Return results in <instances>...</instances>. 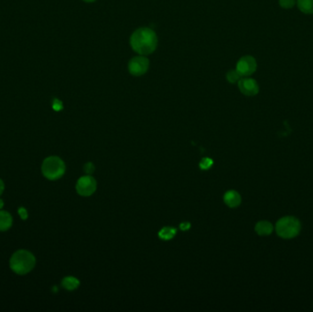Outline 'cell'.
Wrapping results in <instances>:
<instances>
[{
	"mask_svg": "<svg viewBox=\"0 0 313 312\" xmlns=\"http://www.w3.org/2000/svg\"><path fill=\"white\" fill-rule=\"evenodd\" d=\"M130 45L138 54H151L157 49L158 37L150 27H140L132 34Z\"/></svg>",
	"mask_w": 313,
	"mask_h": 312,
	"instance_id": "1",
	"label": "cell"
},
{
	"mask_svg": "<svg viewBox=\"0 0 313 312\" xmlns=\"http://www.w3.org/2000/svg\"><path fill=\"white\" fill-rule=\"evenodd\" d=\"M36 265V258L27 250H18L12 254L9 260L11 270L17 275H26L32 271Z\"/></svg>",
	"mask_w": 313,
	"mask_h": 312,
	"instance_id": "2",
	"label": "cell"
},
{
	"mask_svg": "<svg viewBox=\"0 0 313 312\" xmlns=\"http://www.w3.org/2000/svg\"><path fill=\"white\" fill-rule=\"evenodd\" d=\"M66 171L65 163L62 158L56 156L46 158L41 165V173L50 181H57L64 176Z\"/></svg>",
	"mask_w": 313,
	"mask_h": 312,
	"instance_id": "3",
	"label": "cell"
},
{
	"mask_svg": "<svg viewBox=\"0 0 313 312\" xmlns=\"http://www.w3.org/2000/svg\"><path fill=\"white\" fill-rule=\"evenodd\" d=\"M301 223L294 216H284L276 223V233L283 239H292L300 235Z\"/></svg>",
	"mask_w": 313,
	"mask_h": 312,
	"instance_id": "4",
	"label": "cell"
},
{
	"mask_svg": "<svg viewBox=\"0 0 313 312\" xmlns=\"http://www.w3.org/2000/svg\"><path fill=\"white\" fill-rule=\"evenodd\" d=\"M96 187H97V183H96L95 178H93L91 175H87V176L81 177L78 180L77 183H76V191L78 194L81 196L88 197L96 192Z\"/></svg>",
	"mask_w": 313,
	"mask_h": 312,
	"instance_id": "5",
	"label": "cell"
},
{
	"mask_svg": "<svg viewBox=\"0 0 313 312\" xmlns=\"http://www.w3.org/2000/svg\"><path fill=\"white\" fill-rule=\"evenodd\" d=\"M150 67L149 60L142 56L135 57L128 64V71L134 76H141L145 74Z\"/></svg>",
	"mask_w": 313,
	"mask_h": 312,
	"instance_id": "6",
	"label": "cell"
},
{
	"mask_svg": "<svg viewBox=\"0 0 313 312\" xmlns=\"http://www.w3.org/2000/svg\"><path fill=\"white\" fill-rule=\"evenodd\" d=\"M257 70V62L252 56L242 57L236 64V71L240 74L241 77L250 76Z\"/></svg>",
	"mask_w": 313,
	"mask_h": 312,
	"instance_id": "7",
	"label": "cell"
},
{
	"mask_svg": "<svg viewBox=\"0 0 313 312\" xmlns=\"http://www.w3.org/2000/svg\"><path fill=\"white\" fill-rule=\"evenodd\" d=\"M238 87L241 93L246 96H254L259 94V84L255 80L251 78L240 79L238 81Z\"/></svg>",
	"mask_w": 313,
	"mask_h": 312,
	"instance_id": "8",
	"label": "cell"
},
{
	"mask_svg": "<svg viewBox=\"0 0 313 312\" xmlns=\"http://www.w3.org/2000/svg\"><path fill=\"white\" fill-rule=\"evenodd\" d=\"M223 202L228 207L236 208L240 205L242 198L236 190H228L223 196Z\"/></svg>",
	"mask_w": 313,
	"mask_h": 312,
	"instance_id": "9",
	"label": "cell"
},
{
	"mask_svg": "<svg viewBox=\"0 0 313 312\" xmlns=\"http://www.w3.org/2000/svg\"><path fill=\"white\" fill-rule=\"evenodd\" d=\"M254 231L260 236H268L272 234L274 226L272 223L268 221H260L255 224Z\"/></svg>",
	"mask_w": 313,
	"mask_h": 312,
	"instance_id": "10",
	"label": "cell"
},
{
	"mask_svg": "<svg viewBox=\"0 0 313 312\" xmlns=\"http://www.w3.org/2000/svg\"><path fill=\"white\" fill-rule=\"evenodd\" d=\"M13 223V218L9 212L0 210V232L9 230Z\"/></svg>",
	"mask_w": 313,
	"mask_h": 312,
	"instance_id": "11",
	"label": "cell"
},
{
	"mask_svg": "<svg viewBox=\"0 0 313 312\" xmlns=\"http://www.w3.org/2000/svg\"><path fill=\"white\" fill-rule=\"evenodd\" d=\"M79 285H80V281L78 280L76 277H73V276H66L62 281L63 288L65 290H69V291L76 290Z\"/></svg>",
	"mask_w": 313,
	"mask_h": 312,
	"instance_id": "12",
	"label": "cell"
},
{
	"mask_svg": "<svg viewBox=\"0 0 313 312\" xmlns=\"http://www.w3.org/2000/svg\"><path fill=\"white\" fill-rule=\"evenodd\" d=\"M177 230L173 227L166 226L163 227L159 233V238L164 241L173 239V237L176 235Z\"/></svg>",
	"mask_w": 313,
	"mask_h": 312,
	"instance_id": "13",
	"label": "cell"
},
{
	"mask_svg": "<svg viewBox=\"0 0 313 312\" xmlns=\"http://www.w3.org/2000/svg\"><path fill=\"white\" fill-rule=\"evenodd\" d=\"M298 7L303 13L313 14V0H298Z\"/></svg>",
	"mask_w": 313,
	"mask_h": 312,
	"instance_id": "14",
	"label": "cell"
},
{
	"mask_svg": "<svg viewBox=\"0 0 313 312\" xmlns=\"http://www.w3.org/2000/svg\"><path fill=\"white\" fill-rule=\"evenodd\" d=\"M240 78L241 75L236 70L230 71V72H228V73L226 74L227 81H229V82H231V83L238 82L239 80H240Z\"/></svg>",
	"mask_w": 313,
	"mask_h": 312,
	"instance_id": "15",
	"label": "cell"
},
{
	"mask_svg": "<svg viewBox=\"0 0 313 312\" xmlns=\"http://www.w3.org/2000/svg\"><path fill=\"white\" fill-rule=\"evenodd\" d=\"M213 165V159L210 158H203V159H202L200 161V164H199L201 169H203V171H207L209 168H211Z\"/></svg>",
	"mask_w": 313,
	"mask_h": 312,
	"instance_id": "16",
	"label": "cell"
},
{
	"mask_svg": "<svg viewBox=\"0 0 313 312\" xmlns=\"http://www.w3.org/2000/svg\"><path fill=\"white\" fill-rule=\"evenodd\" d=\"M295 3V0H279L280 7L285 9H291L292 7H294Z\"/></svg>",
	"mask_w": 313,
	"mask_h": 312,
	"instance_id": "17",
	"label": "cell"
},
{
	"mask_svg": "<svg viewBox=\"0 0 313 312\" xmlns=\"http://www.w3.org/2000/svg\"><path fill=\"white\" fill-rule=\"evenodd\" d=\"M95 169H96V167H95V165L92 162L87 163V164L84 165V167H83V171H84L86 173L88 174V175H91L92 173H94Z\"/></svg>",
	"mask_w": 313,
	"mask_h": 312,
	"instance_id": "18",
	"label": "cell"
},
{
	"mask_svg": "<svg viewBox=\"0 0 313 312\" xmlns=\"http://www.w3.org/2000/svg\"><path fill=\"white\" fill-rule=\"evenodd\" d=\"M52 106H53V109L56 110V111H60V110L63 109V104H62V102L59 101V100L55 99Z\"/></svg>",
	"mask_w": 313,
	"mask_h": 312,
	"instance_id": "19",
	"label": "cell"
},
{
	"mask_svg": "<svg viewBox=\"0 0 313 312\" xmlns=\"http://www.w3.org/2000/svg\"><path fill=\"white\" fill-rule=\"evenodd\" d=\"M180 228H181V230H182V231H188L191 228V223L189 222H182L181 225H180Z\"/></svg>",
	"mask_w": 313,
	"mask_h": 312,
	"instance_id": "20",
	"label": "cell"
},
{
	"mask_svg": "<svg viewBox=\"0 0 313 312\" xmlns=\"http://www.w3.org/2000/svg\"><path fill=\"white\" fill-rule=\"evenodd\" d=\"M18 213H19V215L21 216V218H22L23 220H26V219H27V211H26L25 209L24 208L19 209V210H18Z\"/></svg>",
	"mask_w": 313,
	"mask_h": 312,
	"instance_id": "21",
	"label": "cell"
},
{
	"mask_svg": "<svg viewBox=\"0 0 313 312\" xmlns=\"http://www.w3.org/2000/svg\"><path fill=\"white\" fill-rule=\"evenodd\" d=\"M4 190H5L4 182H3V181H2L1 179H0V196H1V195H2V193L4 192Z\"/></svg>",
	"mask_w": 313,
	"mask_h": 312,
	"instance_id": "22",
	"label": "cell"
},
{
	"mask_svg": "<svg viewBox=\"0 0 313 312\" xmlns=\"http://www.w3.org/2000/svg\"><path fill=\"white\" fill-rule=\"evenodd\" d=\"M4 207V202H3V200L0 199V210H2Z\"/></svg>",
	"mask_w": 313,
	"mask_h": 312,
	"instance_id": "23",
	"label": "cell"
},
{
	"mask_svg": "<svg viewBox=\"0 0 313 312\" xmlns=\"http://www.w3.org/2000/svg\"><path fill=\"white\" fill-rule=\"evenodd\" d=\"M83 1H86L87 3H92V2H95L96 0H83Z\"/></svg>",
	"mask_w": 313,
	"mask_h": 312,
	"instance_id": "24",
	"label": "cell"
}]
</instances>
